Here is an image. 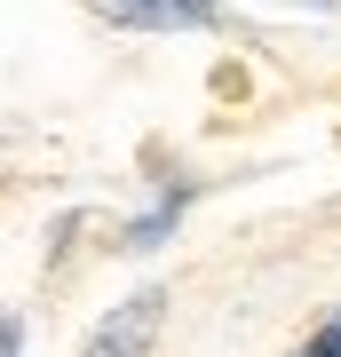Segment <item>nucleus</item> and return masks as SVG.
I'll use <instances>...</instances> for the list:
<instances>
[{
  "label": "nucleus",
  "mask_w": 341,
  "mask_h": 357,
  "mask_svg": "<svg viewBox=\"0 0 341 357\" xmlns=\"http://www.w3.org/2000/svg\"><path fill=\"white\" fill-rule=\"evenodd\" d=\"M159 318H167V294H159V286L127 294L112 318L79 342V357H143V349H151V333H159Z\"/></svg>",
  "instance_id": "1"
},
{
  "label": "nucleus",
  "mask_w": 341,
  "mask_h": 357,
  "mask_svg": "<svg viewBox=\"0 0 341 357\" xmlns=\"http://www.w3.org/2000/svg\"><path fill=\"white\" fill-rule=\"evenodd\" d=\"M103 24H135V32H206L215 0H88Z\"/></svg>",
  "instance_id": "2"
},
{
  "label": "nucleus",
  "mask_w": 341,
  "mask_h": 357,
  "mask_svg": "<svg viewBox=\"0 0 341 357\" xmlns=\"http://www.w3.org/2000/svg\"><path fill=\"white\" fill-rule=\"evenodd\" d=\"M183 206H190V191H167V199H159V206H151V215H143L135 230H127V238H119V246H135V255H151V246L167 238V230H175V222H183Z\"/></svg>",
  "instance_id": "3"
},
{
  "label": "nucleus",
  "mask_w": 341,
  "mask_h": 357,
  "mask_svg": "<svg viewBox=\"0 0 341 357\" xmlns=\"http://www.w3.org/2000/svg\"><path fill=\"white\" fill-rule=\"evenodd\" d=\"M302 357H341V310H333V318H326V326H317L310 342H302Z\"/></svg>",
  "instance_id": "4"
},
{
  "label": "nucleus",
  "mask_w": 341,
  "mask_h": 357,
  "mask_svg": "<svg viewBox=\"0 0 341 357\" xmlns=\"http://www.w3.org/2000/svg\"><path fill=\"white\" fill-rule=\"evenodd\" d=\"M16 349H24V326H16L8 310H0V357H16Z\"/></svg>",
  "instance_id": "5"
},
{
  "label": "nucleus",
  "mask_w": 341,
  "mask_h": 357,
  "mask_svg": "<svg viewBox=\"0 0 341 357\" xmlns=\"http://www.w3.org/2000/svg\"><path fill=\"white\" fill-rule=\"evenodd\" d=\"M317 8H333V0H317Z\"/></svg>",
  "instance_id": "6"
}]
</instances>
